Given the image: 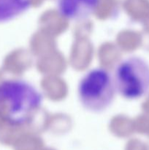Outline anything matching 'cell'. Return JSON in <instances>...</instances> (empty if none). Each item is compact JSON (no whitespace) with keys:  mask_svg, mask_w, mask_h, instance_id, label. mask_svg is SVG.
<instances>
[{"mask_svg":"<svg viewBox=\"0 0 149 150\" xmlns=\"http://www.w3.org/2000/svg\"><path fill=\"white\" fill-rule=\"evenodd\" d=\"M43 103L41 92L22 79H6L0 82V120L11 127L32 122Z\"/></svg>","mask_w":149,"mask_h":150,"instance_id":"1","label":"cell"},{"mask_svg":"<svg viewBox=\"0 0 149 150\" xmlns=\"http://www.w3.org/2000/svg\"><path fill=\"white\" fill-rule=\"evenodd\" d=\"M113 76L102 67L91 69L85 73L77 85V97L84 108L101 113L112 103L115 93Z\"/></svg>","mask_w":149,"mask_h":150,"instance_id":"2","label":"cell"},{"mask_svg":"<svg viewBox=\"0 0 149 150\" xmlns=\"http://www.w3.org/2000/svg\"><path fill=\"white\" fill-rule=\"evenodd\" d=\"M112 76L117 92L125 99H140L149 92V64L140 57L123 59Z\"/></svg>","mask_w":149,"mask_h":150,"instance_id":"3","label":"cell"},{"mask_svg":"<svg viewBox=\"0 0 149 150\" xmlns=\"http://www.w3.org/2000/svg\"><path fill=\"white\" fill-rule=\"evenodd\" d=\"M101 0H56L57 10L61 17L72 21H84L93 16Z\"/></svg>","mask_w":149,"mask_h":150,"instance_id":"4","label":"cell"},{"mask_svg":"<svg viewBox=\"0 0 149 150\" xmlns=\"http://www.w3.org/2000/svg\"><path fill=\"white\" fill-rule=\"evenodd\" d=\"M31 4V0H0V23L23 14L30 8Z\"/></svg>","mask_w":149,"mask_h":150,"instance_id":"5","label":"cell"}]
</instances>
